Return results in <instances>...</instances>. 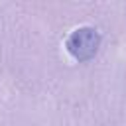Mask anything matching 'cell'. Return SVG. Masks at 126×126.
I'll return each instance as SVG.
<instances>
[{
  "mask_svg": "<svg viewBox=\"0 0 126 126\" xmlns=\"http://www.w3.org/2000/svg\"><path fill=\"white\" fill-rule=\"evenodd\" d=\"M65 45L73 59L89 61L96 55V51L100 47V33L91 26H81L69 33Z\"/></svg>",
  "mask_w": 126,
  "mask_h": 126,
  "instance_id": "cell-1",
  "label": "cell"
}]
</instances>
